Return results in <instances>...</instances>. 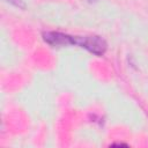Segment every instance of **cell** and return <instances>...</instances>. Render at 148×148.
<instances>
[{
	"instance_id": "6da1fadb",
	"label": "cell",
	"mask_w": 148,
	"mask_h": 148,
	"mask_svg": "<svg viewBox=\"0 0 148 148\" xmlns=\"http://www.w3.org/2000/svg\"><path fill=\"white\" fill-rule=\"evenodd\" d=\"M73 44L79 45L96 56H103L106 51V42L99 36H82L73 37Z\"/></svg>"
},
{
	"instance_id": "7a4b0ae2",
	"label": "cell",
	"mask_w": 148,
	"mask_h": 148,
	"mask_svg": "<svg viewBox=\"0 0 148 148\" xmlns=\"http://www.w3.org/2000/svg\"><path fill=\"white\" fill-rule=\"evenodd\" d=\"M44 40L52 45V46H59V45H73V36L61 34V32H54V31H47L43 34Z\"/></svg>"
},
{
	"instance_id": "3957f363",
	"label": "cell",
	"mask_w": 148,
	"mask_h": 148,
	"mask_svg": "<svg viewBox=\"0 0 148 148\" xmlns=\"http://www.w3.org/2000/svg\"><path fill=\"white\" fill-rule=\"evenodd\" d=\"M6 1L10 2L12 5H14V6L18 7V8H24L25 7V5H24V2L22 0H6Z\"/></svg>"
}]
</instances>
